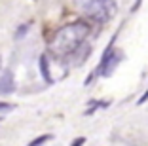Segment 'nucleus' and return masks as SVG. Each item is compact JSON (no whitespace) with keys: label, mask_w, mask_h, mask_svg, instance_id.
Returning a JSON list of instances; mask_svg holds the SVG:
<instances>
[{"label":"nucleus","mask_w":148,"mask_h":146,"mask_svg":"<svg viewBox=\"0 0 148 146\" xmlns=\"http://www.w3.org/2000/svg\"><path fill=\"white\" fill-rule=\"evenodd\" d=\"M87 36H89L87 23L76 21L70 25H65L53 34L51 42H49V51L59 59H65L69 55H74V51H78Z\"/></svg>","instance_id":"1"},{"label":"nucleus","mask_w":148,"mask_h":146,"mask_svg":"<svg viewBox=\"0 0 148 146\" xmlns=\"http://www.w3.org/2000/svg\"><path fill=\"white\" fill-rule=\"evenodd\" d=\"M84 12L95 23H108L116 15L118 8L114 0H87L84 2Z\"/></svg>","instance_id":"2"},{"label":"nucleus","mask_w":148,"mask_h":146,"mask_svg":"<svg viewBox=\"0 0 148 146\" xmlns=\"http://www.w3.org/2000/svg\"><path fill=\"white\" fill-rule=\"evenodd\" d=\"M114 40H116V38H112L108 42V47H106L105 53H103V59H101L99 66H97V70H95L97 76H105V78L112 76V72L116 70V66L122 63L123 55H122V51L114 49Z\"/></svg>","instance_id":"3"},{"label":"nucleus","mask_w":148,"mask_h":146,"mask_svg":"<svg viewBox=\"0 0 148 146\" xmlns=\"http://www.w3.org/2000/svg\"><path fill=\"white\" fill-rule=\"evenodd\" d=\"M13 89H15V78H13L12 70H2L0 72V93L8 95L13 93Z\"/></svg>","instance_id":"4"},{"label":"nucleus","mask_w":148,"mask_h":146,"mask_svg":"<svg viewBox=\"0 0 148 146\" xmlns=\"http://www.w3.org/2000/svg\"><path fill=\"white\" fill-rule=\"evenodd\" d=\"M40 72H42V78L48 84H53V82H55V80H53V76H51V70H49V57L48 55H42V57H40Z\"/></svg>","instance_id":"5"},{"label":"nucleus","mask_w":148,"mask_h":146,"mask_svg":"<svg viewBox=\"0 0 148 146\" xmlns=\"http://www.w3.org/2000/svg\"><path fill=\"white\" fill-rule=\"evenodd\" d=\"M51 138H53L51 135H44V137H36L34 141H31V144H32V146H36V144H46V142H49Z\"/></svg>","instance_id":"6"},{"label":"nucleus","mask_w":148,"mask_h":146,"mask_svg":"<svg viewBox=\"0 0 148 146\" xmlns=\"http://www.w3.org/2000/svg\"><path fill=\"white\" fill-rule=\"evenodd\" d=\"M13 104L12 103H0V112H12Z\"/></svg>","instance_id":"7"},{"label":"nucleus","mask_w":148,"mask_h":146,"mask_svg":"<svg viewBox=\"0 0 148 146\" xmlns=\"http://www.w3.org/2000/svg\"><path fill=\"white\" fill-rule=\"evenodd\" d=\"M146 101H148V89L144 91L143 95H140V99H139V103H137V104H144V103H146Z\"/></svg>","instance_id":"8"},{"label":"nucleus","mask_w":148,"mask_h":146,"mask_svg":"<svg viewBox=\"0 0 148 146\" xmlns=\"http://www.w3.org/2000/svg\"><path fill=\"white\" fill-rule=\"evenodd\" d=\"M84 142H86V138H84V137H80V138H74V141H72V144L76 146V144H84Z\"/></svg>","instance_id":"9"},{"label":"nucleus","mask_w":148,"mask_h":146,"mask_svg":"<svg viewBox=\"0 0 148 146\" xmlns=\"http://www.w3.org/2000/svg\"><path fill=\"white\" fill-rule=\"evenodd\" d=\"M0 69H2V59H0Z\"/></svg>","instance_id":"10"},{"label":"nucleus","mask_w":148,"mask_h":146,"mask_svg":"<svg viewBox=\"0 0 148 146\" xmlns=\"http://www.w3.org/2000/svg\"><path fill=\"white\" fill-rule=\"evenodd\" d=\"M0 121H2V118H0Z\"/></svg>","instance_id":"11"}]
</instances>
